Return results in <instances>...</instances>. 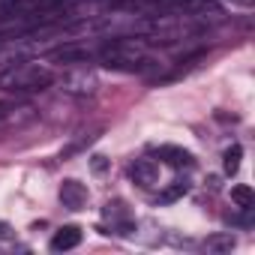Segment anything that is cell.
<instances>
[{"mask_svg":"<svg viewBox=\"0 0 255 255\" xmlns=\"http://www.w3.org/2000/svg\"><path fill=\"white\" fill-rule=\"evenodd\" d=\"M48 81H51V72H45L39 66H30V63L15 66L6 75H0V87H6V90H39Z\"/></svg>","mask_w":255,"mask_h":255,"instance_id":"obj_1","label":"cell"},{"mask_svg":"<svg viewBox=\"0 0 255 255\" xmlns=\"http://www.w3.org/2000/svg\"><path fill=\"white\" fill-rule=\"evenodd\" d=\"M87 198H90V192H87L84 183H78V180H72V177L60 183V201H63V207L81 210V207L87 204Z\"/></svg>","mask_w":255,"mask_h":255,"instance_id":"obj_2","label":"cell"},{"mask_svg":"<svg viewBox=\"0 0 255 255\" xmlns=\"http://www.w3.org/2000/svg\"><path fill=\"white\" fill-rule=\"evenodd\" d=\"M129 177L138 183V186H153L159 180V165L153 159H135L129 165Z\"/></svg>","mask_w":255,"mask_h":255,"instance_id":"obj_3","label":"cell"},{"mask_svg":"<svg viewBox=\"0 0 255 255\" xmlns=\"http://www.w3.org/2000/svg\"><path fill=\"white\" fill-rule=\"evenodd\" d=\"M153 153H156L165 165H171V168H189V165L195 162L189 150H183V147H171V144H162V147H156Z\"/></svg>","mask_w":255,"mask_h":255,"instance_id":"obj_4","label":"cell"},{"mask_svg":"<svg viewBox=\"0 0 255 255\" xmlns=\"http://www.w3.org/2000/svg\"><path fill=\"white\" fill-rule=\"evenodd\" d=\"M81 228L78 225H63L54 237H51V249L54 252H66V249H75L78 243H81Z\"/></svg>","mask_w":255,"mask_h":255,"instance_id":"obj_5","label":"cell"},{"mask_svg":"<svg viewBox=\"0 0 255 255\" xmlns=\"http://www.w3.org/2000/svg\"><path fill=\"white\" fill-rule=\"evenodd\" d=\"M234 246H237V240H234V234H228V231L210 234V237L204 240V249H207V252H231Z\"/></svg>","mask_w":255,"mask_h":255,"instance_id":"obj_6","label":"cell"},{"mask_svg":"<svg viewBox=\"0 0 255 255\" xmlns=\"http://www.w3.org/2000/svg\"><path fill=\"white\" fill-rule=\"evenodd\" d=\"M231 201L237 204V207H243V210H249L252 204H255V192L246 186V183H237L234 189H231Z\"/></svg>","mask_w":255,"mask_h":255,"instance_id":"obj_7","label":"cell"},{"mask_svg":"<svg viewBox=\"0 0 255 255\" xmlns=\"http://www.w3.org/2000/svg\"><path fill=\"white\" fill-rule=\"evenodd\" d=\"M240 156H243L240 144H231V147L222 153V168H225V174H237V168H240Z\"/></svg>","mask_w":255,"mask_h":255,"instance_id":"obj_8","label":"cell"},{"mask_svg":"<svg viewBox=\"0 0 255 255\" xmlns=\"http://www.w3.org/2000/svg\"><path fill=\"white\" fill-rule=\"evenodd\" d=\"M87 51L84 48H60V51H51L48 60H84Z\"/></svg>","mask_w":255,"mask_h":255,"instance_id":"obj_9","label":"cell"},{"mask_svg":"<svg viewBox=\"0 0 255 255\" xmlns=\"http://www.w3.org/2000/svg\"><path fill=\"white\" fill-rule=\"evenodd\" d=\"M186 189H189V186H186L183 180H177V183H174V186H171V189H168V192L162 195V201H174V198H180V195H186Z\"/></svg>","mask_w":255,"mask_h":255,"instance_id":"obj_10","label":"cell"},{"mask_svg":"<svg viewBox=\"0 0 255 255\" xmlns=\"http://www.w3.org/2000/svg\"><path fill=\"white\" fill-rule=\"evenodd\" d=\"M15 6H18V0H0V18H3V15H12Z\"/></svg>","mask_w":255,"mask_h":255,"instance_id":"obj_11","label":"cell"},{"mask_svg":"<svg viewBox=\"0 0 255 255\" xmlns=\"http://www.w3.org/2000/svg\"><path fill=\"white\" fill-rule=\"evenodd\" d=\"M93 171H105V156H93Z\"/></svg>","mask_w":255,"mask_h":255,"instance_id":"obj_12","label":"cell"},{"mask_svg":"<svg viewBox=\"0 0 255 255\" xmlns=\"http://www.w3.org/2000/svg\"><path fill=\"white\" fill-rule=\"evenodd\" d=\"M9 111H12V105H9V102H0V120H3Z\"/></svg>","mask_w":255,"mask_h":255,"instance_id":"obj_13","label":"cell"},{"mask_svg":"<svg viewBox=\"0 0 255 255\" xmlns=\"http://www.w3.org/2000/svg\"><path fill=\"white\" fill-rule=\"evenodd\" d=\"M6 231H9V225H6V222H0V237H3Z\"/></svg>","mask_w":255,"mask_h":255,"instance_id":"obj_14","label":"cell"},{"mask_svg":"<svg viewBox=\"0 0 255 255\" xmlns=\"http://www.w3.org/2000/svg\"><path fill=\"white\" fill-rule=\"evenodd\" d=\"M45 3H57V0H45Z\"/></svg>","mask_w":255,"mask_h":255,"instance_id":"obj_15","label":"cell"}]
</instances>
